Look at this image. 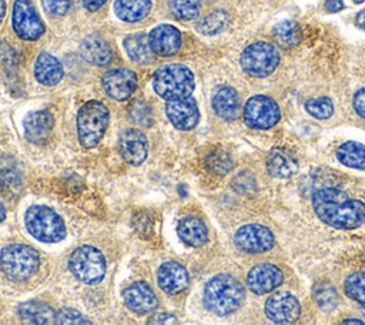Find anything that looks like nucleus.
Masks as SVG:
<instances>
[{
    "instance_id": "4468645a",
    "label": "nucleus",
    "mask_w": 365,
    "mask_h": 325,
    "mask_svg": "<svg viewBox=\"0 0 365 325\" xmlns=\"http://www.w3.org/2000/svg\"><path fill=\"white\" fill-rule=\"evenodd\" d=\"M284 281L282 271L272 264H259L250 269L247 275V285L251 292L262 295L274 291Z\"/></svg>"
},
{
    "instance_id": "c85d7f7f",
    "label": "nucleus",
    "mask_w": 365,
    "mask_h": 325,
    "mask_svg": "<svg viewBox=\"0 0 365 325\" xmlns=\"http://www.w3.org/2000/svg\"><path fill=\"white\" fill-rule=\"evenodd\" d=\"M336 157L349 168L365 170V147L356 141H346L341 144L336 150Z\"/></svg>"
},
{
    "instance_id": "f704fd0d",
    "label": "nucleus",
    "mask_w": 365,
    "mask_h": 325,
    "mask_svg": "<svg viewBox=\"0 0 365 325\" xmlns=\"http://www.w3.org/2000/svg\"><path fill=\"white\" fill-rule=\"evenodd\" d=\"M305 111L318 120H325L332 115L334 105L328 97H318L305 103Z\"/></svg>"
},
{
    "instance_id": "39448f33",
    "label": "nucleus",
    "mask_w": 365,
    "mask_h": 325,
    "mask_svg": "<svg viewBox=\"0 0 365 325\" xmlns=\"http://www.w3.org/2000/svg\"><path fill=\"white\" fill-rule=\"evenodd\" d=\"M40 267L38 252L24 244H10L0 252V269L14 281L30 278Z\"/></svg>"
},
{
    "instance_id": "cd10ccee",
    "label": "nucleus",
    "mask_w": 365,
    "mask_h": 325,
    "mask_svg": "<svg viewBox=\"0 0 365 325\" xmlns=\"http://www.w3.org/2000/svg\"><path fill=\"white\" fill-rule=\"evenodd\" d=\"M115 14L128 23L143 20L151 10L150 0H115Z\"/></svg>"
},
{
    "instance_id": "bb28decb",
    "label": "nucleus",
    "mask_w": 365,
    "mask_h": 325,
    "mask_svg": "<svg viewBox=\"0 0 365 325\" xmlns=\"http://www.w3.org/2000/svg\"><path fill=\"white\" fill-rule=\"evenodd\" d=\"M124 48L128 57L138 64H148L153 61V50L148 43V37L143 33L130 34L124 38Z\"/></svg>"
},
{
    "instance_id": "9d476101",
    "label": "nucleus",
    "mask_w": 365,
    "mask_h": 325,
    "mask_svg": "<svg viewBox=\"0 0 365 325\" xmlns=\"http://www.w3.org/2000/svg\"><path fill=\"white\" fill-rule=\"evenodd\" d=\"M13 29L23 40H37L44 33V24L30 0H16L13 4Z\"/></svg>"
},
{
    "instance_id": "473e14b6",
    "label": "nucleus",
    "mask_w": 365,
    "mask_h": 325,
    "mask_svg": "<svg viewBox=\"0 0 365 325\" xmlns=\"http://www.w3.org/2000/svg\"><path fill=\"white\" fill-rule=\"evenodd\" d=\"M201 0H170L171 13L180 20H192L200 13Z\"/></svg>"
},
{
    "instance_id": "c756f323",
    "label": "nucleus",
    "mask_w": 365,
    "mask_h": 325,
    "mask_svg": "<svg viewBox=\"0 0 365 325\" xmlns=\"http://www.w3.org/2000/svg\"><path fill=\"white\" fill-rule=\"evenodd\" d=\"M272 33H274V38H275L277 44L284 48L295 47L301 41V29H299L298 23H295L292 20L279 21L274 27Z\"/></svg>"
},
{
    "instance_id": "7ed1b4c3",
    "label": "nucleus",
    "mask_w": 365,
    "mask_h": 325,
    "mask_svg": "<svg viewBox=\"0 0 365 325\" xmlns=\"http://www.w3.org/2000/svg\"><path fill=\"white\" fill-rule=\"evenodd\" d=\"M154 91L165 98H185L194 90V76L191 70L182 64H167L160 67L153 77Z\"/></svg>"
},
{
    "instance_id": "dca6fc26",
    "label": "nucleus",
    "mask_w": 365,
    "mask_h": 325,
    "mask_svg": "<svg viewBox=\"0 0 365 325\" xmlns=\"http://www.w3.org/2000/svg\"><path fill=\"white\" fill-rule=\"evenodd\" d=\"M148 43L154 54L170 57L181 47V34L178 29L171 24H160L148 34Z\"/></svg>"
},
{
    "instance_id": "72a5a7b5",
    "label": "nucleus",
    "mask_w": 365,
    "mask_h": 325,
    "mask_svg": "<svg viewBox=\"0 0 365 325\" xmlns=\"http://www.w3.org/2000/svg\"><path fill=\"white\" fill-rule=\"evenodd\" d=\"M205 162H207V168L211 172L218 175L227 174L232 167V161L230 155L222 150H214L212 153H210L205 158Z\"/></svg>"
},
{
    "instance_id": "f257e3e1",
    "label": "nucleus",
    "mask_w": 365,
    "mask_h": 325,
    "mask_svg": "<svg viewBox=\"0 0 365 325\" xmlns=\"http://www.w3.org/2000/svg\"><path fill=\"white\" fill-rule=\"evenodd\" d=\"M312 207L318 218L334 228L352 229L365 221V204L339 188L317 190L312 194Z\"/></svg>"
},
{
    "instance_id": "2f4dec72",
    "label": "nucleus",
    "mask_w": 365,
    "mask_h": 325,
    "mask_svg": "<svg viewBox=\"0 0 365 325\" xmlns=\"http://www.w3.org/2000/svg\"><path fill=\"white\" fill-rule=\"evenodd\" d=\"M314 299L317 305L324 311H331L338 304V294L335 288L328 282L317 284L314 288Z\"/></svg>"
},
{
    "instance_id": "5701e85b",
    "label": "nucleus",
    "mask_w": 365,
    "mask_h": 325,
    "mask_svg": "<svg viewBox=\"0 0 365 325\" xmlns=\"http://www.w3.org/2000/svg\"><path fill=\"white\" fill-rule=\"evenodd\" d=\"M81 56L91 64L106 66L111 61V48L108 43L96 34H91L83 40L80 44Z\"/></svg>"
},
{
    "instance_id": "09e8293b",
    "label": "nucleus",
    "mask_w": 365,
    "mask_h": 325,
    "mask_svg": "<svg viewBox=\"0 0 365 325\" xmlns=\"http://www.w3.org/2000/svg\"><path fill=\"white\" fill-rule=\"evenodd\" d=\"M354 1H355V3H358V4H359V3H362V1H365V0H354Z\"/></svg>"
},
{
    "instance_id": "a211bd4d",
    "label": "nucleus",
    "mask_w": 365,
    "mask_h": 325,
    "mask_svg": "<svg viewBox=\"0 0 365 325\" xmlns=\"http://www.w3.org/2000/svg\"><path fill=\"white\" fill-rule=\"evenodd\" d=\"M120 154L131 165H140L147 158L148 143L143 131L128 128L120 135Z\"/></svg>"
},
{
    "instance_id": "de8ad7c7",
    "label": "nucleus",
    "mask_w": 365,
    "mask_h": 325,
    "mask_svg": "<svg viewBox=\"0 0 365 325\" xmlns=\"http://www.w3.org/2000/svg\"><path fill=\"white\" fill-rule=\"evenodd\" d=\"M362 314L365 315V302H362Z\"/></svg>"
},
{
    "instance_id": "c03bdc74",
    "label": "nucleus",
    "mask_w": 365,
    "mask_h": 325,
    "mask_svg": "<svg viewBox=\"0 0 365 325\" xmlns=\"http://www.w3.org/2000/svg\"><path fill=\"white\" fill-rule=\"evenodd\" d=\"M4 13H6V3H4V0H0V21H1Z\"/></svg>"
},
{
    "instance_id": "4c0bfd02",
    "label": "nucleus",
    "mask_w": 365,
    "mask_h": 325,
    "mask_svg": "<svg viewBox=\"0 0 365 325\" xmlns=\"http://www.w3.org/2000/svg\"><path fill=\"white\" fill-rule=\"evenodd\" d=\"M43 6L48 13L63 16L70 9V0H43Z\"/></svg>"
},
{
    "instance_id": "7c9ffc66",
    "label": "nucleus",
    "mask_w": 365,
    "mask_h": 325,
    "mask_svg": "<svg viewBox=\"0 0 365 325\" xmlns=\"http://www.w3.org/2000/svg\"><path fill=\"white\" fill-rule=\"evenodd\" d=\"M228 23V16L222 10H214L197 23V30L201 34L212 36L220 33Z\"/></svg>"
},
{
    "instance_id": "e433bc0d",
    "label": "nucleus",
    "mask_w": 365,
    "mask_h": 325,
    "mask_svg": "<svg viewBox=\"0 0 365 325\" xmlns=\"http://www.w3.org/2000/svg\"><path fill=\"white\" fill-rule=\"evenodd\" d=\"M54 322L58 325H77V324H91L90 319H87L84 315H81L78 311L70 309V308H63L56 314Z\"/></svg>"
},
{
    "instance_id": "20e7f679",
    "label": "nucleus",
    "mask_w": 365,
    "mask_h": 325,
    "mask_svg": "<svg viewBox=\"0 0 365 325\" xmlns=\"http://www.w3.org/2000/svg\"><path fill=\"white\" fill-rule=\"evenodd\" d=\"M110 121L108 108L96 100L81 105L77 114V135L84 148L96 147L103 138Z\"/></svg>"
},
{
    "instance_id": "a19ab883",
    "label": "nucleus",
    "mask_w": 365,
    "mask_h": 325,
    "mask_svg": "<svg viewBox=\"0 0 365 325\" xmlns=\"http://www.w3.org/2000/svg\"><path fill=\"white\" fill-rule=\"evenodd\" d=\"M325 9L329 13H336L344 9V1L342 0H327L325 1Z\"/></svg>"
},
{
    "instance_id": "ddd939ff",
    "label": "nucleus",
    "mask_w": 365,
    "mask_h": 325,
    "mask_svg": "<svg viewBox=\"0 0 365 325\" xmlns=\"http://www.w3.org/2000/svg\"><path fill=\"white\" fill-rule=\"evenodd\" d=\"M137 87V76L128 68H114L104 74L103 88L114 100L128 98Z\"/></svg>"
},
{
    "instance_id": "1a4fd4ad",
    "label": "nucleus",
    "mask_w": 365,
    "mask_h": 325,
    "mask_svg": "<svg viewBox=\"0 0 365 325\" xmlns=\"http://www.w3.org/2000/svg\"><path fill=\"white\" fill-rule=\"evenodd\" d=\"M279 117L281 113L278 104L267 96H254L245 103L244 120L251 128H271L278 123Z\"/></svg>"
},
{
    "instance_id": "6e6552de",
    "label": "nucleus",
    "mask_w": 365,
    "mask_h": 325,
    "mask_svg": "<svg viewBox=\"0 0 365 325\" xmlns=\"http://www.w3.org/2000/svg\"><path fill=\"white\" fill-rule=\"evenodd\" d=\"M241 67L252 77L269 76L279 63L277 47L267 41H257L245 47L240 58Z\"/></svg>"
},
{
    "instance_id": "ea45409f",
    "label": "nucleus",
    "mask_w": 365,
    "mask_h": 325,
    "mask_svg": "<svg viewBox=\"0 0 365 325\" xmlns=\"http://www.w3.org/2000/svg\"><path fill=\"white\" fill-rule=\"evenodd\" d=\"M177 318L171 314H155L148 319V324H177Z\"/></svg>"
},
{
    "instance_id": "37998d69",
    "label": "nucleus",
    "mask_w": 365,
    "mask_h": 325,
    "mask_svg": "<svg viewBox=\"0 0 365 325\" xmlns=\"http://www.w3.org/2000/svg\"><path fill=\"white\" fill-rule=\"evenodd\" d=\"M355 23H356V26H358L359 29L365 30V9H364V10H361V11L356 14V17H355Z\"/></svg>"
},
{
    "instance_id": "49530a36",
    "label": "nucleus",
    "mask_w": 365,
    "mask_h": 325,
    "mask_svg": "<svg viewBox=\"0 0 365 325\" xmlns=\"http://www.w3.org/2000/svg\"><path fill=\"white\" fill-rule=\"evenodd\" d=\"M342 322L344 324H362V321H359V319H345Z\"/></svg>"
},
{
    "instance_id": "412c9836",
    "label": "nucleus",
    "mask_w": 365,
    "mask_h": 325,
    "mask_svg": "<svg viewBox=\"0 0 365 325\" xmlns=\"http://www.w3.org/2000/svg\"><path fill=\"white\" fill-rule=\"evenodd\" d=\"M267 170L272 177L288 178L298 170L297 157L284 147H275L267 157Z\"/></svg>"
},
{
    "instance_id": "f03ea898",
    "label": "nucleus",
    "mask_w": 365,
    "mask_h": 325,
    "mask_svg": "<svg viewBox=\"0 0 365 325\" xmlns=\"http://www.w3.org/2000/svg\"><path fill=\"white\" fill-rule=\"evenodd\" d=\"M244 287L228 274L212 277L204 289V304L215 315L225 316L240 308L244 301Z\"/></svg>"
},
{
    "instance_id": "c9c22d12",
    "label": "nucleus",
    "mask_w": 365,
    "mask_h": 325,
    "mask_svg": "<svg viewBox=\"0 0 365 325\" xmlns=\"http://www.w3.org/2000/svg\"><path fill=\"white\" fill-rule=\"evenodd\" d=\"M346 295L358 302H365V272H354L345 281Z\"/></svg>"
},
{
    "instance_id": "b1692460",
    "label": "nucleus",
    "mask_w": 365,
    "mask_h": 325,
    "mask_svg": "<svg viewBox=\"0 0 365 325\" xmlns=\"http://www.w3.org/2000/svg\"><path fill=\"white\" fill-rule=\"evenodd\" d=\"M34 76L38 83L44 86H54L63 77V67L54 56L40 53L34 63Z\"/></svg>"
},
{
    "instance_id": "2eb2a0df",
    "label": "nucleus",
    "mask_w": 365,
    "mask_h": 325,
    "mask_svg": "<svg viewBox=\"0 0 365 325\" xmlns=\"http://www.w3.org/2000/svg\"><path fill=\"white\" fill-rule=\"evenodd\" d=\"M165 114L178 130H191L200 120L198 107L190 97L168 100L165 104Z\"/></svg>"
},
{
    "instance_id": "393cba45",
    "label": "nucleus",
    "mask_w": 365,
    "mask_h": 325,
    "mask_svg": "<svg viewBox=\"0 0 365 325\" xmlns=\"http://www.w3.org/2000/svg\"><path fill=\"white\" fill-rule=\"evenodd\" d=\"M212 108L224 120H234L240 113V97L232 87H220L212 97Z\"/></svg>"
},
{
    "instance_id": "a18cd8bd",
    "label": "nucleus",
    "mask_w": 365,
    "mask_h": 325,
    "mask_svg": "<svg viewBox=\"0 0 365 325\" xmlns=\"http://www.w3.org/2000/svg\"><path fill=\"white\" fill-rule=\"evenodd\" d=\"M4 218H6V208H4V205L0 202V222H1Z\"/></svg>"
},
{
    "instance_id": "f3484780",
    "label": "nucleus",
    "mask_w": 365,
    "mask_h": 325,
    "mask_svg": "<svg viewBox=\"0 0 365 325\" xmlns=\"http://www.w3.org/2000/svg\"><path fill=\"white\" fill-rule=\"evenodd\" d=\"M188 272L177 261H167L160 265L157 271V282L163 292L175 295L188 287Z\"/></svg>"
},
{
    "instance_id": "6ab92c4d",
    "label": "nucleus",
    "mask_w": 365,
    "mask_h": 325,
    "mask_svg": "<svg viewBox=\"0 0 365 325\" xmlns=\"http://www.w3.org/2000/svg\"><path fill=\"white\" fill-rule=\"evenodd\" d=\"M123 298L128 309L135 314L151 312L158 304L153 288L145 282H134L128 285L123 292Z\"/></svg>"
},
{
    "instance_id": "0eeeda50",
    "label": "nucleus",
    "mask_w": 365,
    "mask_h": 325,
    "mask_svg": "<svg viewBox=\"0 0 365 325\" xmlns=\"http://www.w3.org/2000/svg\"><path fill=\"white\" fill-rule=\"evenodd\" d=\"M68 268L80 281L86 284H97L104 278L106 259L97 248L83 245L71 252Z\"/></svg>"
},
{
    "instance_id": "9b49d317",
    "label": "nucleus",
    "mask_w": 365,
    "mask_h": 325,
    "mask_svg": "<svg viewBox=\"0 0 365 325\" xmlns=\"http://www.w3.org/2000/svg\"><path fill=\"white\" fill-rule=\"evenodd\" d=\"M234 244L244 252L258 254L271 249L275 244V238L267 227L259 224H247L240 227L235 232Z\"/></svg>"
},
{
    "instance_id": "aec40b11",
    "label": "nucleus",
    "mask_w": 365,
    "mask_h": 325,
    "mask_svg": "<svg viewBox=\"0 0 365 325\" xmlns=\"http://www.w3.org/2000/svg\"><path fill=\"white\" fill-rule=\"evenodd\" d=\"M53 123V115L48 111L29 113L23 121L26 138L34 144H43L51 134Z\"/></svg>"
},
{
    "instance_id": "a878e982",
    "label": "nucleus",
    "mask_w": 365,
    "mask_h": 325,
    "mask_svg": "<svg viewBox=\"0 0 365 325\" xmlns=\"http://www.w3.org/2000/svg\"><path fill=\"white\" fill-rule=\"evenodd\" d=\"M19 315L23 322L36 325L51 324L56 318V314L53 312L51 306L41 301H27L20 304Z\"/></svg>"
},
{
    "instance_id": "4be33fe9",
    "label": "nucleus",
    "mask_w": 365,
    "mask_h": 325,
    "mask_svg": "<svg viewBox=\"0 0 365 325\" xmlns=\"http://www.w3.org/2000/svg\"><path fill=\"white\" fill-rule=\"evenodd\" d=\"M177 232L181 241L190 247H201L208 239V229L202 220L194 215H187L180 220Z\"/></svg>"
},
{
    "instance_id": "423d86ee",
    "label": "nucleus",
    "mask_w": 365,
    "mask_h": 325,
    "mask_svg": "<svg viewBox=\"0 0 365 325\" xmlns=\"http://www.w3.org/2000/svg\"><path fill=\"white\" fill-rule=\"evenodd\" d=\"M27 231L41 242H58L66 237L63 218L50 207L31 205L24 215Z\"/></svg>"
},
{
    "instance_id": "f8f14e48",
    "label": "nucleus",
    "mask_w": 365,
    "mask_h": 325,
    "mask_svg": "<svg viewBox=\"0 0 365 325\" xmlns=\"http://www.w3.org/2000/svg\"><path fill=\"white\" fill-rule=\"evenodd\" d=\"M267 316L277 324H289L299 318L301 306L298 299L289 292H277L265 302Z\"/></svg>"
},
{
    "instance_id": "58836bf2",
    "label": "nucleus",
    "mask_w": 365,
    "mask_h": 325,
    "mask_svg": "<svg viewBox=\"0 0 365 325\" xmlns=\"http://www.w3.org/2000/svg\"><path fill=\"white\" fill-rule=\"evenodd\" d=\"M352 104H354L355 111H356L362 118H365V88H361V90H358V91L354 94Z\"/></svg>"
},
{
    "instance_id": "79ce46f5",
    "label": "nucleus",
    "mask_w": 365,
    "mask_h": 325,
    "mask_svg": "<svg viewBox=\"0 0 365 325\" xmlns=\"http://www.w3.org/2000/svg\"><path fill=\"white\" fill-rule=\"evenodd\" d=\"M83 3H84V7L87 10L96 11V10H98L106 3V0H83Z\"/></svg>"
}]
</instances>
